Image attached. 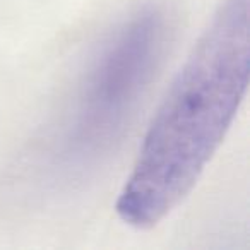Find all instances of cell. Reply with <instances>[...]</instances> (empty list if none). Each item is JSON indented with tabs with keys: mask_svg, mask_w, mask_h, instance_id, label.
<instances>
[{
	"mask_svg": "<svg viewBox=\"0 0 250 250\" xmlns=\"http://www.w3.org/2000/svg\"><path fill=\"white\" fill-rule=\"evenodd\" d=\"M249 5L223 0L170 84L115 202L125 225H160L221 146L249 87Z\"/></svg>",
	"mask_w": 250,
	"mask_h": 250,
	"instance_id": "1",
	"label": "cell"
},
{
	"mask_svg": "<svg viewBox=\"0 0 250 250\" xmlns=\"http://www.w3.org/2000/svg\"><path fill=\"white\" fill-rule=\"evenodd\" d=\"M168 35L167 12L144 5L106 36L79 84L67 127V160H96L122 136L160 69Z\"/></svg>",
	"mask_w": 250,
	"mask_h": 250,
	"instance_id": "2",
	"label": "cell"
}]
</instances>
